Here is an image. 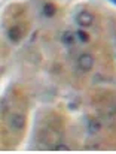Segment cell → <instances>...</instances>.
Segmentation results:
<instances>
[{
  "mask_svg": "<svg viewBox=\"0 0 116 154\" xmlns=\"http://www.w3.org/2000/svg\"><path fill=\"white\" fill-rule=\"evenodd\" d=\"M22 35H24V32H22L19 24H13L7 29V39L13 44H18L22 39Z\"/></svg>",
  "mask_w": 116,
  "mask_h": 154,
  "instance_id": "cell-4",
  "label": "cell"
},
{
  "mask_svg": "<svg viewBox=\"0 0 116 154\" xmlns=\"http://www.w3.org/2000/svg\"><path fill=\"white\" fill-rule=\"evenodd\" d=\"M94 67V57L88 52H83L77 58V69L82 72H89Z\"/></svg>",
  "mask_w": 116,
  "mask_h": 154,
  "instance_id": "cell-1",
  "label": "cell"
},
{
  "mask_svg": "<svg viewBox=\"0 0 116 154\" xmlns=\"http://www.w3.org/2000/svg\"><path fill=\"white\" fill-rule=\"evenodd\" d=\"M9 124H10V129L15 130V132H22L25 129V124H27V118L24 114H13L10 118H9Z\"/></svg>",
  "mask_w": 116,
  "mask_h": 154,
  "instance_id": "cell-2",
  "label": "cell"
},
{
  "mask_svg": "<svg viewBox=\"0 0 116 154\" xmlns=\"http://www.w3.org/2000/svg\"><path fill=\"white\" fill-rule=\"evenodd\" d=\"M62 42H64L65 45H70V47H71V45L74 44V35H73L71 32H68V30L64 32V33H62Z\"/></svg>",
  "mask_w": 116,
  "mask_h": 154,
  "instance_id": "cell-7",
  "label": "cell"
},
{
  "mask_svg": "<svg viewBox=\"0 0 116 154\" xmlns=\"http://www.w3.org/2000/svg\"><path fill=\"white\" fill-rule=\"evenodd\" d=\"M86 126H88V132L91 135H95V133H98L101 130V124H100V121L97 118H89Z\"/></svg>",
  "mask_w": 116,
  "mask_h": 154,
  "instance_id": "cell-5",
  "label": "cell"
},
{
  "mask_svg": "<svg viewBox=\"0 0 116 154\" xmlns=\"http://www.w3.org/2000/svg\"><path fill=\"white\" fill-rule=\"evenodd\" d=\"M76 23L80 27H91L94 23V14H91L89 11H80L76 15Z\"/></svg>",
  "mask_w": 116,
  "mask_h": 154,
  "instance_id": "cell-3",
  "label": "cell"
},
{
  "mask_svg": "<svg viewBox=\"0 0 116 154\" xmlns=\"http://www.w3.org/2000/svg\"><path fill=\"white\" fill-rule=\"evenodd\" d=\"M112 2H113V3H116V0H112Z\"/></svg>",
  "mask_w": 116,
  "mask_h": 154,
  "instance_id": "cell-9",
  "label": "cell"
},
{
  "mask_svg": "<svg viewBox=\"0 0 116 154\" xmlns=\"http://www.w3.org/2000/svg\"><path fill=\"white\" fill-rule=\"evenodd\" d=\"M76 38H77L80 42H85V44L89 42V39H91L89 35H88L86 32H83V30H77V32H76Z\"/></svg>",
  "mask_w": 116,
  "mask_h": 154,
  "instance_id": "cell-8",
  "label": "cell"
},
{
  "mask_svg": "<svg viewBox=\"0 0 116 154\" xmlns=\"http://www.w3.org/2000/svg\"><path fill=\"white\" fill-rule=\"evenodd\" d=\"M55 14H57V6H55L54 3H51V2H46V3L43 5V15L48 17V18H51V17H54Z\"/></svg>",
  "mask_w": 116,
  "mask_h": 154,
  "instance_id": "cell-6",
  "label": "cell"
}]
</instances>
